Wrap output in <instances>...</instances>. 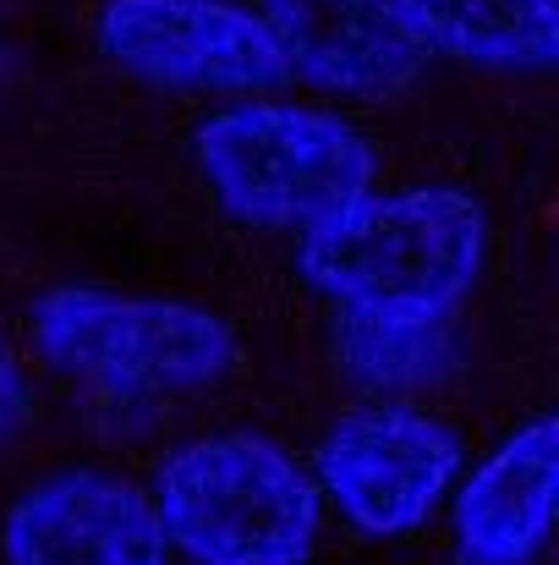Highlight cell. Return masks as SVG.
Here are the masks:
<instances>
[{"label":"cell","instance_id":"cell-1","mask_svg":"<svg viewBox=\"0 0 559 565\" xmlns=\"http://www.w3.org/2000/svg\"><path fill=\"white\" fill-rule=\"evenodd\" d=\"M488 258V214L461 188L363 192L297 242L308 286L352 313L450 319Z\"/></svg>","mask_w":559,"mask_h":565},{"label":"cell","instance_id":"cell-2","mask_svg":"<svg viewBox=\"0 0 559 565\" xmlns=\"http://www.w3.org/2000/svg\"><path fill=\"white\" fill-rule=\"evenodd\" d=\"M165 544L192 565H308L319 550V483L258 434H203L154 478Z\"/></svg>","mask_w":559,"mask_h":565},{"label":"cell","instance_id":"cell-3","mask_svg":"<svg viewBox=\"0 0 559 565\" xmlns=\"http://www.w3.org/2000/svg\"><path fill=\"white\" fill-rule=\"evenodd\" d=\"M192 149L214 198L264 231H308L373 192L368 138L352 121L308 105L252 94L214 110Z\"/></svg>","mask_w":559,"mask_h":565},{"label":"cell","instance_id":"cell-4","mask_svg":"<svg viewBox=\"0 0 559 565\" xmlns=\"http://www.w3.org/2000/svg\"><path fill=\"white\" fill-rule=\"evenodd\" d=\"M33 341L66 379L121 401L208 390L236 363V335L208 308L99 286L50 291L33 308Z\"/></svg>","mask_w":559,"mask_h":565},{"label":"cell","instance_id":"cell-5","mask_svg":"<svg viewBox=\"0 0 559 565\" xmlns=\"http://www.w3.org/2000/svg\"><path fill=\"white\" fill-rule=\"evenodd\" d=\"M99 55L154 88L182 94H275L291 83L264 17L236 0H105Z\"/></svg>","mask_w":559,"mask_h":565},{"label":"cell","instance_id":"cell-6","mask_svg":"<svg viewBox=\"0 0 559 565\" xmlns=\"http://www.w3.org/2000/svg\"><path fill=\"white\" fill-rule=\"evenodd\" d=\"M461 472V445L444 423L411 406H357L330 423L319 445L324 500L373 539L417 533Z\"/></svg>","mask_w":559,"mask_h":565},{"label":"cell","instance_id":"cell-7","mask_svg":"<svg viewBox=\"0 0 559 565\" xmlns=\"http://www.w3.org/2000/svg\"><path fill=\"white\" fill-rule=\"evenodd\" d=\"M11 565H171L154 500L99 467L33 483L6 516Z\"/></svg>","mask_w":559,"mask_h":565},{"label":"cell","instance_id":"cell-8","mask_svg":"<svg viewBox=\"0 0 559 565\" xmlns=\"http://www.w3.org/2000/svg\"><path fill=\"white\" fill-rule=\"evenodd\" d=\"M258 17L291 77L330 94H395L422 72V44L395 0H264Z\"/></svg>","mask_w":559,"mask_h":565},{"label":"cell","instance_id":"cell-9","mask_svg":"<svg viewBox=\"0 0 559 565\" xmlns=\"http://www.w3.org/2000/svg\"><path fill=\"white\" fill-rule=\"evenodd\" d=\"M559 423L516 428L455 494V544L466 565H533L555 527Z\"/></svg>","mask_w":559,"mask_h":565},{"label":"cell","instance_id":"cell-10","mask_svg":"<svg viewBox=\"0 0 559 565\" xmlns=\"http://www.w3.org/2000/svg\"><path fill=\"white\" fill-rule=\"evenodd\" d=\"M422 55L488 72H538L559 55L555 0H395Z\"/></svg>","mask_w":559,"mask_h":565},{"label":"cell","instance_id":"cell-11","mask_svg":"<svg viewBox=\"0 0 559 565\" xmlns=\"http://www.w3.org/2000/svg\"><path fill=\"white\" fill-rule=\"evenodd\" d=\"M335 363L357 379L363 390L400 395L422 390L455 363L450 319H378L341 308L335 319Z\"/></svg>","mask_w":559,"mask_h":565},{"label":"cell","instance_id":"cell-12","mask_svg":"<svg viewBox=\"0 0 559 565\" xmlns=\"http://www.w3.org/2000/svg\"><path fill=\"white\" fill-rule=\"evenodd\" d=\"M28 417H33V384L22 374V363L11 358V347L0 341V445L17 439Z\"/></svg>","mask_w":559,"mask_h":565}]
</instances>
